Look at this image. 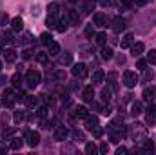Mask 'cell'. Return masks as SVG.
<instances>
[{"label": "cell", "instance_id": "cell-1", "mask_svg": "<svg viewBox=\"0 0 156 155\" xmlns=\"http://www.w3.org/2000/svg\"><path fill=\"white\" fill-rule=\"evenodd\" d=\"M129 135H131V139H133L134 142H138V144H140L142 141H145V139H147V128H145L144 124L136 122V124H133V126H131Z\"/></svg>", "mask_w": 156, "mask_h": 155}, {"label": "cell", "instance_id": "cell-2", "mask_svg": "<svg viewBox=\"0 0 156 155\" xmlns=\"http://www.w3.org/2000/svg\"><path fill=\"white\" fill-rule=\"evenodd\" d=\"M40 80H42V75H40V71H37V70H29L26 73V84L29 88H37L40 84Z\"/></svg>", "mask_w": 156, "mask_h": 155}, {"label": "cell", "instance_id": "cell-3", "mask_svg": "<svg viewBox=\"0 0 156 155\" xmlns=\"http://www.w3.org/2000/svg\"><path fill=\"white\" fill-rule=\"evenodd\" d=\"M123 84H125L127 88H134V86L138 84L136 73H134V71H125V73H123Z\"/></svg>", "mask_w": 156, "mask_h": 155}, {"label": "cell", "instance_id": "cell-4", "mask_svg": "<svg viewBox=\"0 0 156 155\" xmlns=\"http://www.w3.org/2000/svg\"><path fill=\"white\" fill-rule=\"evenodd\" d=\"M15 97H13V89H5L4 93H2V104L4 106H7V108H13L15 106Z\"/></svg>", "mask_w": 156, "mask_h": 155}, {"label": "cell", "instance_id": "cell-5", "mask_svg": "<svg viewBox=\"0 0 156 155\" xmlns=\"http://www.w3.org/2000/svg\"><path fill=\"white\" fill-rule=\"evenodd\" d=\"M71 73H73V77H76V78H85L87 77V68H85V64H75Z\"/></svg>", "mask_w": 156, "mask_h": 155}, {"label": "cell", "instance_id": "cell-6", "mask_svg": "<svg viewBox=\"0 0 156 155\" xmlns=\"http://www.w3.org/2000/svg\"><path fill=\"white\" fill-rule=\"evenodd\" d=\"M26 141H27V144L31 148H35V146H38V142H40V135L37 131H26Z\"/></svg>", "mask_w": 156, "mask_h": 155}, {"label": "cell", "instance_id": "cell-7", "mask_svg": "<svg viewBox=\"0 0 156 155\" xmlns=\"http://www.w3.org/2000/svg\"><path fill=\"white\" fill-rule=\"evenodd\" d=\"M93 26L105 28V26H107V17H105L104 13H94V17H93Z\"/></svg>", "mask_w": 156, "mask_h": 155}, {"label": "cell", "instance_id": "cell-8", "mask_svg": "<svg viewBox=\"0 0 156 155\" xmlns=\"http://www.w3.org/2000/svg\"><path fill=\"white\" fill-rule=\"evenodd\" d=\"M142 95H144V99H145L147 102H153V100H154V97H156V88H154V86H147V88L144 89V93H142Z\"/></svg>", "mask_w": 156, "mask_h": 155}, {"label": "cell", "instance_id": "cell-9", "mask_svg": "<svg viewBox=\"0 0 156 155\" xmlns=\"http://www.w3.org/2000/svg\"><path fill=\"white\" fill-rule=\"evenodd\" d=\"M82 99H83L85 102H93V100H94V89H93V86L83 88V91H82Z\"/></svg>", "mask_w": 156, "mask_h": 155}, {"label": "cell", "instance_id": "cell-10", "mask_svg": "<svg viewBox=\"0 0 156 155\" xmlns=\"http://www.w3.org/2000/svg\"><path fill=\"white\" fill-rule=\"evenodd\" d=\"M125 29V20L122 18V17H116L115 20H113V31L115 33H120V31H123Z\"/></svg>", "mask_w": 156, "mask_h": 155}, {"label": "cell", "instance_id": "cell-11", "mask_svg": "<svg viewBox=\"0 0 156 155\" xmlns=\"http://www.w3.org/2000/svg\"><path fill=\"white\" fill-rule=\"evenodd\" d=\"M58 53H60V44L55 42V40H51V42L47 44V55L55 57V55H58Z\"/></svg>", "mask_w": 156, "mask_h": 155}, {"label": "cell", "instance_id": "cell-12", "mask_svg": "<svg viewBox=\"0 0 156 155\" xmlns=\"http://www.w3.org/2000/svg\"><path fill=\"white\" fill-rule=\"evenodd\" d=\"M144 49H145L144 42H136V44H133V46H131V53H133V57H134V59H136V57H140V55L144 53Z\"/></svg>", "mask_w": 156, "mask_h": 155}, {"label": "cell", "instance_id": "cell-13", "mask_svg": "<svg viewBox=\"0 0 156 155\" xmlns=\"http://www.w3.org/2000/svg\"><path fill=\"white\" fill-rule=\"evenodd\" d=\"M140 144H142V146H140V152H144V153H149V152H153V150H154V142H153V141H149V139L142 141Z\"/></svg>", "mask_w": 156, "mask_h": 155}, {"label": "cell", "instance_id": "cell-14", "mask_svg": "<svg viewBox=\"0 0 156 155\" xmlns=\"http://www.w3.org/2000/svg\"><path fill=\"white\" fill-rule=\"evenodd\" d=\"M133 44H134V35H133V33H127V35L122 39V42H120V46H122L123 49H125V47H131Z\"/></svg>", "mask_w": 156, "mask_h": 155}, {"label": "cell", "instance_id": "cell-15", "mask_svg": "<svg viewBox=\"0 0 156 155\" xmlns=\"http://www.w3.org/2000/svg\"><path fill=\"white\" fill-rule=\"evenodd\" d=\"M67 137V130L64 128V126H56V130H55V139L56 141H64Z\"/></svg>", "mask_w": 156, "mask_h": 155}, {"label": "cell", "instance_id": "cell-16", "mask_svg": "<svg viewBox=\"0 0 156 155\" xmlns=\"http://www.w3.org/2000/svg\"><path fill=\"white\" fill-rule=\"evenodd\" d=\"M83 120H85V126H87V130H93V128H96V126H98V119H96L94 115H87Z\"/></svg>", "mask_w": 156, "mask_h": 155}, {"label": "cell", "instance_id": "cell-17", "mask_svg": "<svg viewBox=\"0 0 156 155\" xmlns=\"http://www.w3.org/2000/svg\"><path fill=\"white\" fill-rule=\"evenodd\" d=\"M11 28H13V31H20V29L24 28V20H22L20 17H15V18L11 20Z\"/></svg>", "mask_w": 156, "mask_h": 155}, {"label": "cell", "instance_id": "cell-18", "mask_svg": "<svg viewBox=\"0 0 156 155\" xmlns=\"http://www.w3.org/2000/svg\"><path fill=\"white\" fill-rule=\"evenodd\" d=\"M104 78H105V73H104L102 70H96V71L93 73V84H102Z\"/></svg>", "mask_w": 156, "mask_h": 155}, {"label": "cell", "instance_id": "cell-19", "mask_svg": "<svg viewBox=\"0 0 156 155\" xmlns=\"http://www.w3.org/2000/svg\"><path fill=\"white\" fill-rule=\"evenodd\" d=\"M142 112H144V106H142V102H138V100H136V102H133V104H131V113H133L134 117H138Z\"/></svg>", "mask_w": 156, "mask_h": 155}, {"label": "cell", "instance_id": "cell-20", "mask_svg": "<svg viewBox=\"0 0 156 155\" xmlns=\"http://www.w3.org/2000/svg\"><path fill=\"white\" fill-rule=\"evenodd\" d=\"M107 80H109L111 89H113V91H118V82H116V73H115V71H111V73L107 75Z\"/></svg>", "mask_w": 156, "mask_h": 155}, {"label": "cell", "instance_id": "cell-21", "mask_svg": "<svg viewBox=\"0 0 156 155\" xmlns=\"http://www.w3.org/2000/svg\"><path fill=\"white\" fill-rule=\"evenodd\" d=\"M69 22L73 24V26H78V22H80V15L76 13V9H69Z\"/></svg>", "mask_w": 156, "mask_h": 155}, {"label": "cell", "instance_id": "cell-22", "mask_svg": "<svg viewBox=\"0 0 156 155\" xmlns=\"http://www.w3.org/2000/svg\"><path fill=\"white\" fill-rule=\"evenodd\" d=\"M100 55H102V59H104V60H109V59H113V49H111V47H107V46H102Z\"/></svg>", "mask_w": 156, "mask_h": 155}, {"label": "cell", "instance_id": "cell-23", "mask_svg": "<svg viewBox=\"0 0 156 155\" xmlns=\"http://www.w3.org/2000/svg\"><path fill=\"white\" fill-rule=\"evenodd\" d=\"M60 64H62V66L73 64V53H64V55L60 57Z\"/></svg>", "mask_w": 156, "mask_h": 155}, {"label": "cell", "instance_id": "cell-24", "mask_svg": "<svg viewBox=\"0 0 156 155\" xmlns=\"http://www.w3.org/2000/svg\"><path fill=\"white\" fill-rule=\"evenodd\" d=\"M71 137H73L76 142H83V141H85V133L80 131V130H73V131H71Z\"/></svg>", "mask_w": 156, "mask_h": 155}, {"label": "cell", "instance_id": "cell-25", "mask_svg": "<svg viewBox=\"0 0 156 155\" xmlns=\"http://www.w3.org/2000/svg\"><path fill=\"white\" fill-rule=\"evenodd\" d=\"M67 26H69L67 20H66V18H60L58 24H56V31H58V33H66V31H67Z\"/></svg>", "mask_w": 156, "mask_h": 155}, {"label": "cell", "instance_id": "cell-26", "mask_svg": "<svg viewBox=\"0 0 156 155\" xmlns=\"http://www.w3.org/2000/svg\"><path fill=\"white\" fill-rule=\"evenodd\" d=\"M4 57H5V62H15L16 60V51L15 49H5Z\"/></svg>", "mask_w": 156, "mask_h": 155}, {"label": "cell", "instance_id": "cell-27", "mask_svg": "<svg viewBox=\"0 0 156 155\" xmlns=\"http://www.w3.org/2000/svg\"><path fill=\"white\" fill-rule=\"evenodd\" d=\"M87 115H89V113H87V108H83V106H76V108H75V117L85 119Z\"/></svg>", "mask_w": 156, "mask_h": 155}, {"label": "cell", "instance_id": "cell-28", "mask_svg": "<svg viewBox=\"0 0 156 155\" xmlns=\"http://www.w3.org/2000/svg\"><path fill=\"white\" fill-rule=\"evenodd\" d=\"M102 99H104L105 102H109V100L113 99V89H111V88H102Z\"/></svg>", "mask_w": 156, "mask_h": 155}, {"label": "cell", "instance_id": "cell-29", "mask_svg": "<svg viewBox=\"0 0 156 155\" xmlns=\"http://www.w3.org/2000/svg\"><path fill=\"white\" fill-rule=\"evenodd\" d=\"M24 102H26V104H27L29 108H35V106L38 104V97H35V95H27Z\"/></svg>", "mask_w": 156, "mask_h": 155}, {"label": "cell", "instance_id": "cell-30", "mask_svg": "<svg viewBox=\"0 0 156 155\" xmlns=\"http://www.w3.org/2000/svg\"><path fill=\"white\" fill-rule=\"evenodd\" d=\"M47 11H49V15H53V17H58V13H60V6H58V4H49Z\"/></svg>", "mask_w": 156, "mask_h": 155}, {"label": "cell", "instance_id": "cell-31", "mask_svg": "<svg viewBox=\"0 0 156 155\" xmlns=\"http://www.w3.org/2000/svg\"><path fill=\"white\" fill-rule=\"evenodd\" d=\"M144 71V82H149V80H153L154 77V73H153V70H149V68H145V70H142Z\"/></svg>", "mask_w": 156, "mask_h": 155}, {"label": "cell", "instance_id": "cell-32", "mask_svg": "<svg viewBox=\"0 0 156 155\" xmlns=\"http://www.w3.org/2000/svg\"><path fill=\"white\" fill-rule=\"evenodd\" d=\"M58 17H53V15H47V26L49 28H56V24H58Z\"/></svg>", "mask_w": 156, "mask_h": 155}, {"label": "cell", "instance_id": "cell-33", "mask_svg": "<svg viewBox=\"0 0 156 155\" xmlns=\"http://www.w3.org/2000/svg\"><path fill=\"white\" fill-rule=\"evenodd\" d=\"M9 148H11V150H20V148H22V141H20V139H16V137H15V139H11Z\"/></svg>", "mask_w": 156, "mask_h": 155}, {"label": "cell", "instance_id": "cell-34", "mask_svg": "<svg viewBox=\"0 0 156 155\" xmlns=\"http://www.w3.org/2000/svg\"><path fill=\"white\" fill-rule=\"evenodd\" d=\"M11 82H13V88H20V84H22V77H20V73H15V75L11 77Z\"/></svg>", "mask_w": 156, "mask_h": 155}, {"label": "cell", "instance_id": "cell-35", "mask_svg": "<svg viewBox=\"0 0 156 155\" xmlns=\"http://www.w3.org/2000/svg\"><path fill=\"white\" fill-rule=\"evenodd\" d=\"M105 42H107V35L105 33H98L96 35V44L98 46H105Z\"/></svg>", "mask_w": 156, "mask_h": 155}, {"label": "cell", "instance_id": "cell-36", "mask_svg": "<svg viewBox=\"0 0 156 155\" xmlns=\"http://www.w3.org/2000/svg\"><path fill=\"white\" fill-rule=\"evenodd\" d=\"M85 153L87 155H94L96 153V146H94L93 142H87V144H85Z\"/></svg>", "mask_w": 156, "mask_h": 155}, {"label": "cell", "instance_id": "cell-37", "mask_svg": "<svg viewBox=\"0 0 156 155\" xmlns=\"http://www.w3.org/2000/svg\"><path fill=\"white\" fill-rule=\"evenodd\" d=\"M51 40H53V39H51V35H49V33H42V35H40V42H42L44 46H47Z\"/></svg>", "mask_w": 156, "mask_h": 155}, {"label": "cell", "instance_id": "cell-38", "mask_svg": "<svg viewBox=\"0 0 156 155\" xmlns=\"http://www.w3.org/2000/svg\"><path fill=\"white\" fill-rule=\"evenodd\" d=\"M147 62H151V64H156V49H151V51L147 53Z\"/></svg>", "mask_w": 156, "mask_h": 155}, {"label": "cell", "instance_id": "cell-39", "mask_svg": "<svg viewBox=\"0 0 156 155\" xmlns=\"http://www.w3.org/2000/svg\"><path fill=\"white\" fill-rule=\"evenodd\" d=\"M2 39H4V42H7V44H15V37H13V33H9V31L4 33Z\"/></svg>", "mask_w": 156, "mask_h": 155}, {"label": "cell", "instance_id": "cell-40", "mask_svg": "<svg viewBox=\"0 0 156 155\" xmlns=\"http://www.w3.org/2000/svg\"><path fill=\"white\" fill-rule=\"evenodd\" d=\"M133 4H134V0H120V7L122 9H129Z\"/></svg>", "mask_w": 156, "mask_h": 155}, {"label": "cell", "instance_id": "cell-41", "mask_svg": "<svg viewBox=\"0 0 156 155\" xmlns=\"http://www.w3.org/2000/svg\"><path fill=\"white\" fill-rule=\"evenodd\" d=\"M37 62L45 64V62H47V53H38V55H37Z\"/></svg>", "mask_w": 156, "mask_h": 155}, {"label": "cell", "instance_id": "cell-42", "mask_svg": "<svg viewBox=\"0 0 156 155\" xmlns=\"http://www.w3.org/2000/svg\"><path fill=\"white\" fill-rule=\"evenodd\" d=\"M91 131H93V135H94V137H102V133H104V130L100 128V124H98L96 128H93Z\"/></svg>", "mask_w": 156, "mask_h": 155}, {"label": "cell", "instance_id": "cell-43", "mask_svg": "<svg viewBox=\"0 0 156 155\" xmlns=\"http://www.w3.org/2000/svg\"><path fill=\"white\" fill-rule=\"evenodd\" d=\"M7 20H9V17H7V13H0V26H5L7 24Z\"/></svg>", "mask_w": 156, "mask_h": 155}, {"label": "cell", "instance_id": "cell-44", "mask_svg": "<svg viewBox=\"0 0 156 155\" xmlns=\"http://www.w3.org/2000/svg\"><path fill=\"white\" fill-rule=\"evenodd\" d=\"M136 68H138V70H145V68H147V60H144V59H140V60L136 62Z\"/></svg>", "mask_w": 156, "mask_h": 155}, {"label": "cell", "instance_id": "cell-45", "mask_svg": "<svg viewBox=\"0 0 156 155\" xmlns=\"http://www.w3.org/2000/svg\"><path fill=\"white\" fill-rule=\"evenodd\" d=\"M37 115H38L40 119H45V117H47V108H38Z\"/></svg>", "mask_w": 156, "mask_h": 155}, {"label": "cell", "instance_id": "cell-46", "mask_svg": "<svg viewBox=\"0 0 156 155\" xmlns=\"http://www.w3.org/2000/svg\"><path fill=\"white\" fill-rule=\"evenodd\" d=\"M22 120H24V113H22V112H16V113H15V122L20 124Z\"/></svg>", "mask_w": 156, "mask_h": 155}, {"label": "cell", "instance_id": "cell-47", "mask_svg": "<svg viewBox=\"0 0 156 155\" xmlns=\"http://www.w3.org/2000/svg\"><path fill=\"white\" fill-rule=\"evenodd\" d=\"M26 97H27V95H26L24 91H18V93L15 95V100H16V102H18V100H26Z\"/></svg>", "mask_w": 156, "mask_h": 155}, {"label": "cell", "instance_id": "cell-48", "mask_svg": "<svg viewBox=\"0 0 156 155\" xmlns=\"http://www.w3.org/2000/svg\"><path fill=\"white\" fill-rule=\"evenodd\" d=\"M147 115H154L156 117V106L153 104V102H151V104H149V108H147Z\"/></svg>", "mask_w": 156, "mask_h": 155}, {"label": "cell", "instance_id": "cell-49", "mask_svg": "<svg viewBox=\"0 0 156 155\" xmlns=\"http://www.w3.org/2000/svg\"><path fill=\"white\" fill-rule=\"evenodd\" d=\"M85 35H87V37H91V35H94V28H93V24H89V26L85 28Z\"/></svg>", "mask_w": 156, "mask_h": 155}, {"label": "cell", "instance_id": "cell-50", "mask_svg": "<svg viewBox=\"0 0 156 155\" xmlns=\"http://www.w3.org/2000/svg\"><path fill=\"white\" fill-rule=\"evenodd\" d=\"M55 77H56V80H66V71H56Z\"/></svg>", "mask_w": 156, "mask_h": 155}, {"label": "cell", "instance_id": "cell-51", "mask_svg": "<svg viewBox=\"0 0 156 155\" xmlns=\"http://www.w3.org/2000/svg\"><path fill=\"white\" fill-rule=\"evenodd\" d=\"M93 7H94V2H91V0H89V2L85 4V13H91V11H93Z\"/></svg>", "mask_w": 156, "mask_h": 155}, {"label": "cell", "instance_id": "cell-52", "mask_svg": "<svg viewBox=\"0 0 156 155\" xmlns=\"http://www.w3.org/2000/svg\"><path fill=\"white\" fill-rule=\"evenodd\" d=\"M107 152H109L107 142H102V144H100V153H107Z\"/></svg>", "mask_w": 156, "mask_h": 155}, {"label": "cell", "instance_id": "cell-53", "mask_svg": "<svg viewBox=\"0 0 156 155\" xmlns=\"http://www.w3.org/2000/svg\"><path fill=\"white\" fill-rule=\"evenodd\" d=\"M31 15H33V17H38V15H40V6H33Z\"/></svg>", "mask_w": 156, "mask_h": 155}, {"label": "cell", "instance_id": "cell-54", "mask_svg": "<svg viewBox=\"0 0 156 155\" xmlns=\"http://www.w3.org/2000/svg\"><path fill=\"white\" fill-rule=\"evenodd\" d=\"M31 40H33V37H31V33H26V35H24V40H22V42H24V44H29Z\"/></svg>", "mask_w": 156, "mask_h": 155}, {"label": "cell", "instance_id": "cell-55", "mask_svg": "<svg viewBox=\"0 0 156 155\" xmlns=\"http://www.w3.org/2000/svg\"><path fill=\"white\" fill-rule=\"evenodd\" d=\"M147 124H151V126L156 124V117L154 115H147Z\"/></svg>", "mask_w": 156, "mask_h": 155}, {"label": "cell", "instance_id": "cell-56", "mask_svg": "<svg viewBox=\"0 0 156 155\" xmlns=\"http://www.w3.org/2000/svg\"><path fill=\"white\" fill-rule=\"evenodd\" d=\"M31 53H33L31 49H26V51L22 53V57H24V59H31Z\"/></svg>", "mask_w": 156, "mask_h": 155}, {"label": "cell", "instance_id": "cell-57", "mask_svg": "<svg viewBox=\"0 0 156 155\" xmlns=\"http://www.w3.org/2000/svg\"><path fill=\"white\" fill-rule=\"evenodd\" d=\"M116 153H118V155H123V153H127V148H123V146H120V148L116 150Z\"/></svg>", "mask_w": 156, "mask_h": 155}, {"label": "cell", "instance_id": "cell-58", "mask_svg": "<svg viewBox=\"0 0 156 155\" xmlns=\"http://www.w3.org/2000/svg\"><path fill=\"white\" fill-rule=\"evenodd\" d=\"M147 2H149V0H134V4H136V6H145Z\"/></svg>", "mask_w": 156, "mask_h": 155}, {"label": "cell", "instance_id": "cell-59", "mask_svg": "<svg viewBox=\"0 0 156 155\" xmlns=\"http://www.w3.org/2000/svg\"><path fill=\"white\" fill-rule=\"evenodd\" d=\"M4 152H7V148H4V146H0V153H4Z\"/></svg>", "mask_w": 156, "mask_h": 155}, {"label": "cell", "instance_id": "cell-60", "mask_svg": "<svg viewBox=\"0 0 156 155\" xmlns=\"http://www.w3.org/2000/svg\"><path fill=\"white\" fill-rule=\"evenodd\" d=\"M71 4H76V0H71Z\"/></svg>", "mask_w": 156, "mask_h": 155}, {"label": "cell", "instance_id": "cell-61", "mask_svg": "<svg viewBox=\"0 0 156 155\" xmlns=\"http://www.w3.org/2000/svg\"><path fill=\"white\" fill-rule=\"evenodd\" d=\"M0 51H2V46H0Z\"/></svg>", "mask_w": 156, "mask_h": 155}, {"label": "cell", "instance_id": "cell-62", "mask_svg": "<svg viewBox=\"0 0 156 155\" xmlns=\"http://www.w3.org/2000/svg\"><path fill=\"white\" fill-rule=\"evenodd\" d=\"M0 70H2V64H0Z\"/></svg>", "mask_w": 156, "mask_h": 155}]
</instances>
